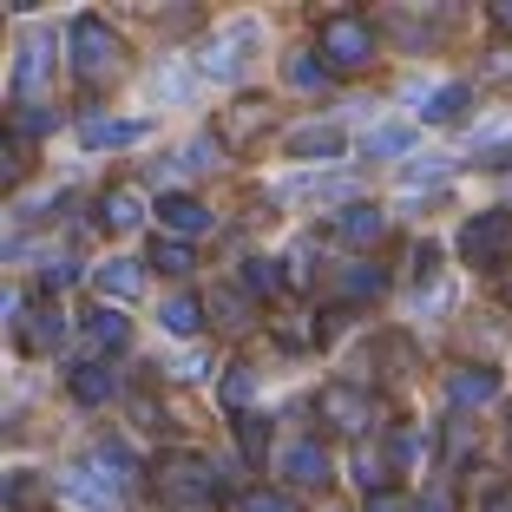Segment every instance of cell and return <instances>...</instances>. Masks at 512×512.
Wrapping results in <instances>:
<instances>
[{
  "mask_svg": "<svg viewBox=\"0 0 512 512\" xmlns=\"http://www.w3.org/2000/svg\"><path fill=\"white\" fill-rule=\"evenodd\" d=\"M66 40H73V73L86 79V86H99V79H112V73L125 66V40H119V33H112L99 14H79Z\"/></svg>",
  "mask_w": 512,
  "mask_h": 512,
  "instance_id": "3",
  "label": "cell"
},
{
  "mask_svg": "<svg viewBox=\"0 0 512 512\" xmlns=\"http://www.w3.org/2000/svg\"><path fill=\"white\" fill-rule=\"evenodd\" d=\"M335 230H342V243L368 250V243H381V230H388V211H381V204H348V211L335 217Z\"/></svg>",
  "mask_w": 512,
  "mask_h": 512,
  "instance_id": "13",
  "label": "cell"
},
{
  "mask_svg": "<svg viewBox=\"0 0 512 512\" xmlns=\"http://www.w3.org/2000/svg\"><path fill=\"white\" fill-rule=\"evenodd\" d=\"M316 53L329 73H362L368 60H375V27H368L362 14H329L316 27Z\"/></svg>",
  "mask_w": 512,
  "mask_h": 512,
  "instance_id": "2",
  "label": "cell"
},
{
  "mask_svg": "<svg viewBox=\"0 0 512 512\" xmlns=\"http://www.w3.org/2000/svg\"><path fill=\"white\" fill-rule=\"evenodd\" d=\"M158 322H165L171 335H197V322H204V309H197V296H171L165 309H158Z\"/></svg>",
  "mask_w": 512,
  "mask_h": 512,
  "instance_id": "27",
  "label": "cell"
},
{
  "mask_svg": "<svg viewBox=\"0 0 512 512\" xmlns=\"http://www.w3.org/2000/svg\"><path fill=\"white\" fill-rule=\"evenodd\" d=\"M362 512H407V499L401 493H375V499H362Z\"/></svg>",
  "mask_w": 512,
  "mask_h": 512,
  "instance_id": "39",
  "label": "cell"
},
{
  "mask_svg": "<svg viewBox=\"0 0 512 512\" xmlns=\"http://www.w3.org/2000/svg\"><path fill=\"white\" fill-rule=\"evenodd\" d=\"M342 145H348V138L335 132V125H296V132L283 138L289 158H309V165H329V158H342Z\"/></svg>",
  "mask_w": 512,
  "mask_h": 512,
  "instance_id": "11",
  "label": "cell"
},
{
  "mask_svg": "<svg viewBox=\"0 0 512 512\" xmlns=\"http://www.w3.org/2000/svg\"><path fill=\"white\" fill-rule=\"evenodd\" d=\"M40 79H46V40H40V33H27V40H20V60H14V92H20V106H33Z\"/></svg>",
  "mask_w": 512,
  "mask_h": 512,
  "instance_id": "17",
  "label": "cell"
},
{
  "mask_svg": "<svg viewBox=\"0 0 512 512\" xmlns=\"http://www.w3.org/2000/svg\"><path fill=\"white\" fill-rule=\"evenodd\" d=\"M125 342H132V322H125L119 309H106V302H99V309L86 316V348H99V355H119Z\"/></svg>",
  "mask_w": 512,
  "mask_h": 512,
  "instance_id": "15",
  "label": "cell"
},
{
  "mask_svg": "<svg viewBox=\"0 0 512 512\" xmlns=\"http://www.w3.org/2000/svg\"><path fill=\"white\" fill-rule=\"evenodd\" d=\"M243 289H250V296H283V270H276V256H243Z\"/></svg>",
  "mask_w": 512,
  "mask_h": 512,
  "instance_id": "26",
  "label": "cell"
},
{
  "mask_svg": "<svg viewBox=\"0 0 512 512\" xmlns=\"http://www.w3.org/2000/svg\"><path fill=\"white\" fill-rule=\"evenodd\" d=\"M394 460H401V467L427 460V434H421V427H401V434H394Z\"/></svg>",
  "mask_w": 512,
  "mask_h": 512,
  "instance_id": "29",
  "label": "cell"
},
{
  "mask_svg": "<svg viewBox=\"0 0 512 512\" xmlns=\"http://www.w3.org/2000/svg\"><path fill=\"white\" fill-rule=\"evenodd\" d=\"M256 125H263V106H256V99H243V106L224 119V132H230V138H250Z\"/></svg>",
  "mask_w": 512,
  "mask_h": 512,
  "instance_id": "31",
  "label": "cell"
},
{
  "mask_svg": "<svg viewBox=\"0 0 512 512\" xmlns=\"http://www.w3.org/2000/svg\"><path fill=\"white\" fill-rule=\"evenodd\" d=\"M276 197H289V204H342L348 178H296V184H276ZM342 211H348V204H342Z\"/></svg>",
  "mask_w": 512,
  "mask_h": 512,
  "instance_id": "19",
  "label": "cell"
},
{
  "mask_svg": "<svg viewBox=\"0 0 512 512\" xmlns=\"http://www.w3.org/2000/svg\"><path fill=\"white\" fill-rule=\"evenodd\" d=\"M467 106H473V86H467V79H447V86L414 92V119H421V125H453Z\"/></svg>",
  "mask_w": 512,
  "mask_h": 512,
  "instance_id": "8",
  "label": "cell"
},
{
  "mask_svg": "<svg viewBox=\"0 0 512 512\" xmlns=\"http://www.w3.org/2000/svg\"><path fill=\"white\" fill-rule=\"evenodd\" d=\"M486 73H512V53H506V46H499L493 60H486Z\"/></svg>",
  "mask_w": 512,
  "mask_h": 512,
  "instance_id": "41",
  "label": "cell"
},
{
  "mask_svg": "<svg viewBox=\"0 0 512 512\" xmlns=\"http://www.w3.org/2000/svg\"><path fill=\"white\" fill-rule=\"evenodd\" d=\"M506 453H512V407H506Z\"/></svg>",
  "mask_w": 512,
  "mask_h": 512,
  "instance_id": "43",
  "label": "cell"
},
{
  "mask_svg": "<svg viewBox=\"0 0 512 512\" xmlns=\"http://www.w3.org/2000/svg\"><path fill=\"white\" fill-rule=\"evenodd\" d=\"M33 499H40V480H33V473H14V480H7V506H14V512H27Z\"/></svg>",
  "mask_w": 512,
  "mask_h": 512,
  "instance_id": "33",
  "label": "cell"
},
{
  "mask_svg": "<svg viewBox=\"0 0 512 512\" xmlns=\"http://www.w3.org/2000/svg\"><path fill=\"white\" fill-rule=\"evenodd\" d=\"M486 512H512V493H499V499H493V506H486Z\"/></svg>",
  "mask_w": 512,
  "mask_h": 512,
  "instance_id": "42",
  "label": "cell"
},
{
  "mask_svg": "<svg viewBox=\"0 0 512 512\" xmlns=\"http://www.w3.org/2000/svg\"><path fill=\"white\" fill-rule=\"evenodd\" d=\"M73 276H79L73 263H46V270H40V289H46V296H60V289L73 283Z\"/></svg>",
  "mask_w": 512,
  "mask_h": 512,
  "instance_id": "34",
  "label": "cell"
},
{
  "mask_svg": "<svg viewBox=\"0 0 512 512\" xmlns=\"http://www.w3.org/2000/svg\"><path fill=\"white\" fill-rule=\"evenodd\" d=\"M60 342H66V316H60V302H46L40 316L20 329V348H27V355H53Z\"/></svg>",
  "mask_w": 512,
  "mask_h": 512,
  "instance_id": "18",
  "label": "cell"
},
{
  "mask_svg": "<svg viewBox=\"0 0 512 512\" xmlns=\"http://www.w3.org/2000/svg\"><path fill=\"white\" fill-rule=\"evenodd\" d=\"M92 289L112 296V302H132L138 289H145V263H138V256H106V263L92 270Z\"/></svg>",
  "mask_w": 512,
  "mask_h": 512,
  "instance_id": "10",
  "label": "cell"
},
{
  "mask_svg": "<svg viewBox=\"0 0 512 512\" xmlns=\"http://www.w3.org/2000/svg\"><path fill=\"white\" fill-rule=\"evenodd\" d=\"M145 132H151L145 119H106V112H86V119H79V145L86 151H125Z\"/></svg>",
  "mask_w": 512,
  "mask_h": 512,
  "instance_id": "7",
  "label": "cell"
},
{
  "mask_svg": "<svg viewBox=\"0 0 512 512\" xmlns=\"http://www.w3.org/2000/svg\"><path fill=\"white\" fill-rule=\"evenodd\" d=\"M217 401H224V414L250 421V407H256V368H250V362H237V368L224 375V394H217Z\"/></svg>",
  "mask_w": 512,
  "mask_h": 512,
  "instance_id": "21",
  "label": "cell"
},
{
  "mask_svg": "<svg viewBox=\"0 0 512 512\" xmlns=\"http://www.w3.org/2000/svg\"><path fill=\"white\" fill-rule=\"evenodd\" d=\"M283 79L296 92H329V66H322V53H289V60H283Z\"/></svg>",
  "mask_w": 512,
  "mask_h": 512,
  "instance_id": "23",
  "label": "cell"
},
{
  "mask_svg": "<svg viewBox=\"0 0 512 512\" xmlns=\"http://www.w3.org/2000/svg\"><path fill=\"white\" fill-rule=\"evenodd\" d=\"M421 178H447V158L440 151H421L414 165H401V184H421Z\"/></svg>",
  "mask_w": 512,
  "mask_h": 512,
  "instance_id": "30",
  "label": "cell"
},
{
  "mask_svg": "<svg viewBox=\"0 0 512 512\" xmlns=\"http://www.w3.org/2000/svg\"><path fill=\"white\" fill-rule=\"evenodd\" d=\"M276 467H283V480L302 486V493H322V486H329V453H322L316 440H289Z\"/></svg>",
  "mask_w": 512,
  "mask_h": 512,
  "instance_id": "6",
  "label": "cell"
},
{
  "mask_svg": "<svg viewBox=\"0 0 512 512\" xmlns=\"http://www.w3.org/2000/svg\"><path fill=\"white\" fill-rule=\"evenodd\" d=\"M73 401H79V407H106V401H119V375H112L106 362L73 368Z\"/></svg>",
  "mask_w": 512,
  "mask_h": 512,
  "instance_id": "16",
  "label": "cell"
},
{
  "mask_svg": "<svg viewBox=\"0 0 512 512\" xmlns=\"http://www.w3.org/2000/svg\"><path fill=\"white\" fill-rule=\"evenodd\" d=\"M211 316H217V329H250V302H243L237 289H217V296H211Z\"/></svg>",
  "mask_w": 512,
  "mask_h": 512,
  "instance_id": "28",
  "label": "cell"
},
{
  "mask_svg": "<svg viewBox=\"0 0 512 512\" xmlns=\"http://www.w3.org/2000/svg\"><path fill=\"white\" fill-rule=\"evenodd\" d=\"M237 512H296V499L289 493H243Z\"/></svg>",
  "mask_w": 512,
  "mask_h": 512,
  "instance_id": "32",
  "label": "cell"
},
{
  "mask_svg": "<svg viewBox=\"0 0 512 512\" xmlns=\"http://www.w3.org/2000/svg\"><path fill=\"white\" fill-rule=\"evenodd\" d=\"M401 145H407V132H394V125H388V132H375V138H368V151H381V158H394Z\"/></svg>",
  "mask_w": 512,
  "mask_h": 512,
  "instance_id": "37",
  "label": "cell"
},
{
  "mask_svg": "<svg viewBox=\"0 0 512 512\" xmlns=\"http://www.w3.org/2000/svg\"><path fill=\"white\" fill-rule=\"evenodd\" d=\"M473 158H480V165H512V112L506 119H486L480 132H473Z\"/></svg>",
  "mask_w": 512,
  "mask_h": 512,
  "instance_id": "20",
  "label": "cell"
},
{
  "mask_svg": "<svg viewBox=\"0 0 512 512\" xmlns=\"http://www.w3.org/2000/svg\"><path fill=\"white\" fill-rule=\"evenodd\" d=\"M440 270V243H414V276H434Z\"/></svg>",
  "mask_w": 512,
  "mask_h": 512,
  "instance_id": "36",
  "label": "cell"
},
{
  "mask_svg": "<svg viewBox=\"0 0 512 512\" xmlns=\"http://www.w3.org/2000/svg\"><path fill=\"white\" fill-rule=\"evenodd\" d=\"M493 394H499L493 368H453V375H447V401L453 407H486Z\"/></svg>",
  "mask_w": 512,
  "mask_h": 512,
  "instance_id": "14",
  "label": "cell"
},
{
  "mask_svg": "<svg viewBox=\"0 0 512 512\" xmlns=\"http://www.w3.org/2000/svg\"><path fill=\"white\" fill-rule=\"evenodd\" d=\"M217 493H224V480L197 453H178V460L158 467V506H171V512H204V506H217Z\"/></svg>",
  "mask_w": 512,
  "mask_h": 512,
  "instance_id": "1",
  "label": "cell"
},
{
  "mask_svg": "<svg viewBox=\"0 0 512 512\" xmlns=\"http://www.w3.org/2000/svg\"><path fill=\"white\" fill-rule=\"evenodd\" d=\"M263 447H270V427L243 421V453H250V460H263Z\"/></svg>",
  "mask_w": 512,
  "mask_h": 512,
  "instance_id": "35",
  "label": "cell"
},
{
  "mask_svg": "<svg viewBox=\"0 0 512 512\" xmlns=\"http://www.w3.org/2000/svg\"><path fill=\"white\" fill-rule=\"evenodd\" d=\"M335 289H342L348 302H362V296H381V289H388V270H381V263H342V276H335Z\"/></svg>",
  "mask_w": 512,
  "mask_h": 512,
  "instance_id": "22",
  "label": "cell"
},
{
  "mask_svg": "<svg viewBox=\"0 0 512 512\" xmlns=\"http://www.w3.org/2000/svg\"><path fill=\"white\" fill-rule=\"evenodd\" d=\"M322 414H329V427H335V434H362V427L375 421L368 394H355V388H329V394H322Z\"/></svg>",
  "mask_w": 512,
  "mask_h": 512,
  "instance_id": "12",
  "label": "cell"
},
{
  "mask_svg": "<svg viewBox=\"0 0 512 512\" xmlns=\"http://www.w3.org/2000/svg\"><path fill=\"white\" fill-rule=\"evenodd\" d=\"M211 165H217V138H191V145H184L178 158H171V165L158 171V178L171 184V178H184V171H211Z\"/></svg>",
  "mask_w": 512,
  "mask_h": 512,
  "instance_id": "25",
  "label": "cell"
},
{
  "mask_svg": "<svg viewBox=\"0 0 512 512\" xmlns=\"http://www.w3.org/2000/svg\"><path fill=\"white\" fill-rule=\"evenodd\" d=\"M145 263H158L165 276H191V270H197V250H191L184 237H158V243H151V256H145Z\"/></svg>",
  "mask_w": 512,
  "mask_h": 512,
  "instance_id": "24",
  "label": "cell"
},
{
  "mask_svg": "<svg viewBox=\"0 0 512 512\" xmlns=\"http://www.w3.org/2000/svg\"><path fill=\"white\" fill-rule=\"evenodd\" d=\"M145 224V191L138 184H112L106 197H99V230H112V237H125V230Z\"/></svg>",
  "mask_w": 512,
  "mask_h": 512,
  "instance_id": "9",
  "label": "cell"
},
{
  "mask_svg": "<svg viewBox=\"0 0 512 512\" xmlns=\"http://www.w3.org/2000/svg\"><path fill=\"white\" fill-rule=\"evenodd\" d=\"M158 224L171 230V237H204V230H217V211L204 204V197H191V191H165L158 197Z\"/></svg>",
  "mask_w": 512,
  "mask_h": 512,
  "instance_id": "5",
  "label": "cell"
},
{
  "mask_svg": "<svg viewBox=\"0 0 512 512\" xmlns=\"http://www.w3.org/2000/svg\"><path fill=\"white\" fill-rule=\"evenodd\" d=\"M283 263H289V283H309V243H296Z\"/></svg>",
  "mask_w": 512,
  "mask_h": 512,
  "instance_id": "38",
  "label": "cell"
},
{
  "mask_svg": "<svg viewBox=\"0 0 512 512\" xmlns=\"http://www.w3.org/2000/svg\"><path fill=\"white\" fill-rule=\"evenodd\" d=\"M460 256L473 270H499L512 256V211H473L460 224Z\"/></svg>",
  "mask_w": 512,
  "mask_h": 512,
  "instance_id": "4",
  "label": "cell"
},
{
  "mask_svg": "<svg viewBox=\"0 0 512 512\" xmlns=\"http://www.w3.org/2000/svg\"><path fill=\"white\" fill-rule=\"evenodd\" d=\"M493 27H499V33H512V0H499V7H493Z\"/></svg>",
  "mask_w": 512,
  "mask_h": 512,
  "instance_id": "40",
  "label": "cell"
}]
</instances>
